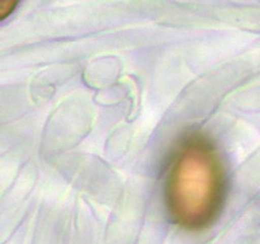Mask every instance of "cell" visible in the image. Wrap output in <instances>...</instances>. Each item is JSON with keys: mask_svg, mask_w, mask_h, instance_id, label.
<instances>
[{"mask_svg": "<svg viewBox=\"0 0 260 244\" xmlns=\"http://www.w3.org/2000/svg\"><path fill=\"white\" fill-rule=\"evenodd\" d=\"M166 203L171 218L185 230L213 224L225 197V171L213 144L191 135L178 146L166 178Z\"/></svg>", "mask_w": 260, "mask_h": 244, "instance_id": "6da1fadb", "label": "cell"}]
</instances>
